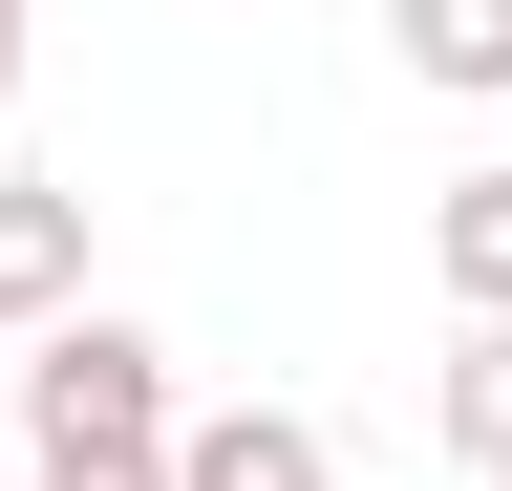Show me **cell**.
Wrapping results in <instances>:
<instances>
[{
  "label": "cell",
  "instance_id": "cell-3",
  "mask_svg": "<svg viewBox=\"0 0 512 491\" xmlns=\"http://www.w3.org/2000/svg\"><path fill=\"white\" fill-rule=\"evenodd\" d=\"M171 491H342V449H320V406H192Z\"/></svg>",
  "mask_w": 512,
  "mask_h": 491
},
{
  "label": "cell",
  "instance_id": "cell-8",
  "mask_svg": "<svg viewBox=\"0 0 512 491\" xmlns=\"http://www.w3.org/2000/svg\"><path fill=\"white\" fill-rule=\"evenodd\" d=\"M22 65H43V0H0V107H22Z\"/></svg>",
  "mask_w": 512,
  "mask_h": 491
},
{
  "label": "cell",
  "instance_id": "cell-7",
  "mask_svg": "<svg viewBox=\"0 0 512 491\" xmlns=\"http://www.w3.org/2000/svg\"><path fill=\"white\" fill-rule=\"evenodd\" d=\"M43 491H171V449H43Z\"/></svg>",
  "mask_w": 512,
  "mask_h": 491
},
{
  "label": "cell",
  "instance_id": "cell-6",
  "mask_svg": "<svg viewBox=\"0 0 512 491\" xmlns=\"http://www.w3.org/2000/svg\"><path fill=\"white\" fill-rule=\"evenodd\" d=\"M427 427H448V470H470V491H512V321H470V342H448Z\"/></svg>",
  "mask_w": 512,
  "mask_h": 491
},
{
  "label": "cell",
  "instance_id": "cell-1",
  "mask_svg": "<svg viewBox=\"0 0 512 491\" xmlns=\"http://www.w3.org/2000/svg\"><path fill=\"white\" fill-rule=\"evenodd\" d=\"M171 342L150 321H107V299H86V321H43L22 342V449H171Z\"/></svg>",
  "mask_w": 512,
  "mask_h": 491
},
{
  "label": "cell",
  "instance_id": "cell-5",
  "mask_svg": "<svg viewBox=\"0 0 512 491\" xmlns=\"http://www.w3.org/2000/svg\"><path fill=\"white\" fill-rule=\"evenodd\" d=\"M427 278L470 299V321H512V150H491V171H448V193H427Z\"/></svg>",
  "mask_w": 512,
  "mask_h": 491
},
{
  "label": "cell",
  "instance_id": "cell-2",
  "mask_svg": "<svg viewBox=\"0 0 512 491\" xmlns=\"http://www.w3.org/2000/svg\"><path fill=\"white\" fill-rule=\"evenodd\" d=\"M86 321V171H0V342Z\"/></svg>",
  "mask_w": 512,
  "mask_h": 491
},
{
  "label": "cell",
  "instance_id": "cell-4",
  "mask_svg": "<svg viewBox=\"0 0 512 491\" xmlns=\"http://www.w3.org/2000/svg\"><path fill=\"white\" fill-rule=\"evenodd\" d=\"M384 43H406V86L512 107V0H384Z\"/></svg>",
  "mask_w": 512,
  "mask_h": 491
}]
</instances>
